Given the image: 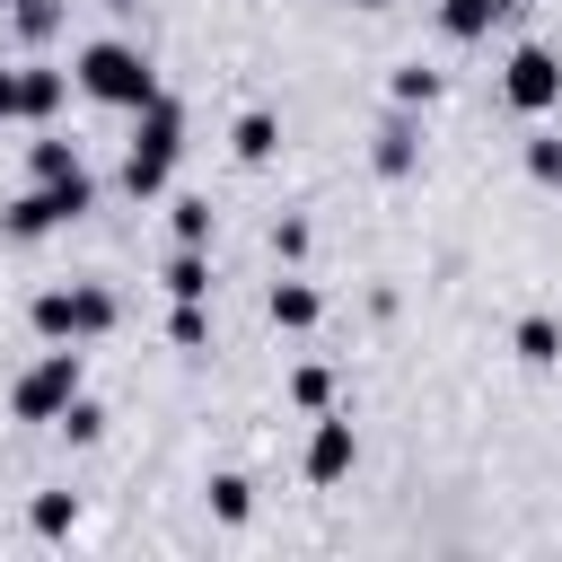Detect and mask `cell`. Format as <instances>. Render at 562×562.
<instances>
[{"label": "cell", "mask_w": 562, "mask_h": 562, "mask_svg": "<svg viewBox=\"0 0 562 562\" xmlns=\"http://www.w3.org/2000/svg\"><path fill=\"white\" fill-rule=\"evenodd\" d=\"M176 158H184V105L158 88L140 114H132V149H123V193L132 202H149V193H167V176H176Z\"/></svg>", "instance_id": "1"}, {"label": "cell", "mask_w": 562, "mask_h": 562, "mask_svg": "<svg viewBox=\"0 0 562 562\" xmlns=\"http://www.w3.org/2000/svg\"><path fill=\"white\" fill-rule=\"evenodd\" d=\"M70 79H79V97H97V105H123V114H140V105L158 97V70H149V53H140V44H123V35L88 44V53L70 61Z\"/></svg>", "instance_id": "2"}, {"label": "cell", "mask_w": 562, "mask_h": 562, "mask_svg": "<svg viewBox=\"0 0 562 562\" xmlns=\"http://www.w3.org/2000/svg\"><path fill=\"white\" fill-rule=\"evenodd\" d=\"M70 395H88V360H79V342H44V351L18 369L9 413H18V422H61Z\"/></svg>", "instance_id": "3"}, {"label": "cell", "mask_w": 562, "mask_h": 562, "mask_svg": "<svg viewBox=\"0 0 562 562\" xmlns=\"http://www.w3.org/2000/svg\"><path fill=\"white\" fill-rule=\"evenodd\" d=\"M114 290H97V281H61V290H35V307H26V325L44 334V342H97V334H114Z\"/></svg>", "instance_id": "4"}, {"label": "cell", "mask_w": 562, "mask_h": 562, "mask_svg": "<svg viewBox=\"0 0 562 562\" xmlns=\"http://www.w3.org/2000/svg\"><path fill=\"white\" fill-rule=\"evenodd\" d=\"M501 97H509L518 114H553V105H562V53H553V44H518V53L501 61Z\"/></svg>", "instance_id": "5"}, {"label": "cell", "mask_w": 562, "mask_h": 562, "mask_svg": "<svg viewBox=\"0 0 562 562\" xmlns=\"http://www.w3.org/2000/svg\"><path fill=\"white\" fill-rule=\"evenodd\" d=\"M369 167H378L386 184H404V176L422 167V123H413V105H395V114L378 123V140H369Z\"/></svg>", "instance_id": "6"}, {"label": "cell", "mask_w": 562, "mask_h": 562, "mask_svg": "<svg viewBox=\"0 0 562 562\" xmlns=\"http://www.w3.org/2000/svg\"><path fill=\"white\" fill-rule=\"evenodd\" d=\"M351 457H360L351 413H316V430H307V483H342V474H351Z\"/></svg>", "instance_id": "7"}, {"label": "cell", "mask_w": 562, "mask_h": 562, "mask_svg": "<svg viewBox=\"0 0 562 562\" xmlns=\"http://www.w3.org/2000/svg\"><path fill=\"white\" fill-rule=\"evenodd\" d=\"M53 228H70V211L53 202V184H35V193H18V202L0 211V237H18V246H35V237H53Z\"/></svg>", "instance_id": "8"}, {"label": "cell", "mask_w": 562, "mask_h": 562, "mask_svg": "<svg viewBox=\"0 0 562 562\" xmlns=\"http://www.w3.org/2000/svg\"><path fill=\"white\" fill-rule=\"evenodd\" d=\"M61 97H70V70H53V61H26V70H18V105H26L18 123H53Z\"/></svg>", "instance_id": "9"}, {"label": "cell", "mask_w": 562, "mask_h": 562, "mask_svg": "<svg viewBox=\"0 0 562 562\" xmlns=\"http://www.w3.org/2000/svg\"><path fill=\"white\" fill-rule=\"evenodd\" d=\"M263 316H272L281 334H307V325L325 316V299H316V281H299V272H281V281H272V299H263Z\"/></svg>", "instance_id": "10"}, {"label": "cell", "mask_w": 562, "mask_h": 562, "mask_svg": "<svg viewBox=\"0 0 562 562\" xmlns=\"http://www.w3.org/2000/svg\"><path fill=\"white\" fill-rule=\"evenodd\" d=\"M509 9H518V0H439V35H448V44H483Z\"/></svg>", "instance_id": "11"}, {"label": "cell", "mask_w": 562, "mask_h": 562, "mask_svg": "<svg viewBox=\"0 0 562 562\" xmlns=\"http://www.w3.org/2000/svg\"><path fill=\"white\" fill-rule=\"evenodd\" d=\"M228 149H237V158H246V167H263V158H272V149H281V123H272V114H263V105H246V114H237V132H228Z\"/></svg>", "instance_id": "12"}, {"label": "cell", "mask_w": 562, "mask_h": 562, "mask_svg": "<svg viewBox=\"0 0 562 562\" xmlns=\"http://www.w3.org/2000/svg\"><path fill=\"white\" fill-rule=\"evenodd\" d=\"M509 342H518V360H527V369H562V325H553V316H518V334H509Z\"/></svg>", "instance_id": "13"}, {"label": "cell", "mask_w": 562, "mask_h": 562, "mask_svg": "<svg viewBox=\"0 0 562 562\" xmlns=\"http://www.w3.org/2000/svg\"><path fill=\"white\" fill-rule=\"evenodd\" d=\"M386 97L422 114V105H439V70H430V61H395V70H386Z\"/></svg>", "instance_id": "14"}, {"label": "cell", "mask_w": 562, "mask_h": 562, "mask_svg": "<svg viewBox=\"0 0 562 562\" xmlns=\"http://www.w3.org/2000/svg\"><path fill=\"white\" fill-rule=\"evenodd\" d=\"M167 299H211V255L202 246H176L167 255Z\"/></svg>", "instance_id": "15"}, {"label": "cell", "mask_w": 562, "mask_h": 562, "mask_svg": "<svg viewBox=\"0 0 562 562\" xmlns=\"http://www.w3.org/2000/svg\"><path fill=\"white\" fill-rule=\"evenodd\" d=\"M26 176H35V184H61V176H79V140H53V132H44V140L26 149Z\"/></svg>", "instance_id": "16"}, {"label": "cell", "mask_w": 562, "mask_h": 562, "mask_svg": "<svg viewBox=\"0 0 562 562\" xmlns=\"http://www.w3.org/2000/svg\"><path fill=\"white\" fill-rule=\"evenodd\" d=\"M211 518H220V527H246V518H255V483H246V474H211Z\"/></svg>", "instance_id": "17"}, {"label": "cell", "mask_w": 562, "mask_h": 562, "mask_svg": "<svg viewBox=\"0 0 562 562\" xmlns=\"http://www.w3.org/2000/svg\"><path fill=\"white\" fill-rule=\"evenodd\" d=\"M26 527H35V536H70V527H79V492H35V501H26Z\"/></svg>", "instance_id": "18"}, {"label": "cell", "mask_w": 562, "mask_h": 562, "mask_svg": "<svg viewBox=\"0 0 562 562\" xmlns=\"http://www.w3.org/2000/svg\"><path fill=\"white\" fill-rule=\"evenodd\" d=\"M290 404H299V413H334V369H325V360L290 369Z\"/></svg>", "instance_id": "19"}, {"label": "cell", "mask_w": 562, "mask_h": 562, "mask_svg": "<svg viewBox=\"0 0 562 562\" xmlns=\"http://www.w3.org/2000/svg\"><path fill=\"white\" fill-rule=\"evenodd\" d=\"M53 430H61L70 448H97V439H105V404H97V395H70V413H61Z\"/></svg>", "instance_id": "20"}, {"label": "cell", "mask_w": 562, "mask_h": 562, "mask_svg": "<svg viewBox=\"0 0 562 562\" xmlns=\"http://www.w3.org/2000/svg\"><path fill=\"white\" fill-rule=\"evenodd\" d=\"M167 220H176V246H211V202L202 193H176Z\"/></svg>", "instance_id": "21"}, {"label": "cell", "mask_w": 562, "mask_h": 562, "mask_svg": "<svg viewBox=\"0 0 562 562\" xmlns=\"http://www.w3.org/2000/svg\"><path fill=\"white\" fill-rule=\"evenodd\" d=\"M167 342H176V351H202V342H211V316H202V299H176V316H167Z\"/></svg>", "instance_id": "22"}, {"label": "cell", "mask_w": 562, "mask_h": 562, "mask_svg": "<svg viewBox=\"0 0 562 562\" xmlns=\"http://www.w3.org/2000/svg\"><path fill=\"white\" fill-rule=\"evenodd\" d=\"M527 176L536 184H562V132H536L527 140Z\"/></svg>", "instance_id": "23"}, {"label": "cell", "mask_w": 562, "mask_h": 562, "mask_svg": "<svg viewBox=\"0 0 562 562\" xmlns=\"http://www.w3.org/2000/svg\"><path fill=\"white\" fill-rule=\"evenodd\" d=\"M53 26H61V9H53V0H35V9H18V35H26V44H44Z\"/></svg>", "instance_id": "24"}, {"label": "cell", "mask_w": 562, "mask_h": 562, "mask_svg": "<svg viewBox=\"0 0 562 562\" xmlns=\"http://www.w3.org/2000/svg\"><path fill=\"white\" fill-rule=\"evenodd\" d=\"M272 255L299 263V255H307V220H272Z\"/></svg>", "instance_id": "25"}, {"label": "cell", "mask_w": 562, "mask_h": 562, "mask_svg": "<svg viewBox=\"0 0 562 562\" xmlns=\"http://www.w3.org/2000/svg\"><path fill=\"white\" fill-rule=\"evenodd\" d=\"M26 105H18V70H0V123H18Z\"/></svg>", "instance_id": "26"}, {"label": "cell", "mask_w": 562, "mask_h": 562, "mask_svg": "<svg viewBox=\"0 0 562 562\" xmlns=\"http://www.w3.org/2000/svg\"><path fill=\"white\" fill-rule=\"evenodd\" d=\"M334 9H386V0H334Z\"/></svg>", "instance_id": "27"}, {"label": "cell", "mask_w": 562, "mask_h": 562, "mask_svg": "<svg viewBox=\"0 0 562 562\" xmlns=\"http://www.w3.org/2000/svg\"><path fill=\"white\" fill-rule=\"evenodd\" d=\"M0 9H35V0H0Z\"/></svg>", "instance_id": "28"}, {"label": "cell", "mask_w": 562, "mask_h": 562, "mask_svg": "<svg viewBox=\"0 0 562 562\" xmlns=\"http://www.w3.org/2000/svg\"><path fill=\"white\" fill-rule=\"evenodd\" d=\"M105 9H132V0H105Z\"/></svg>", "instance_id": "29"}]
</instances>
